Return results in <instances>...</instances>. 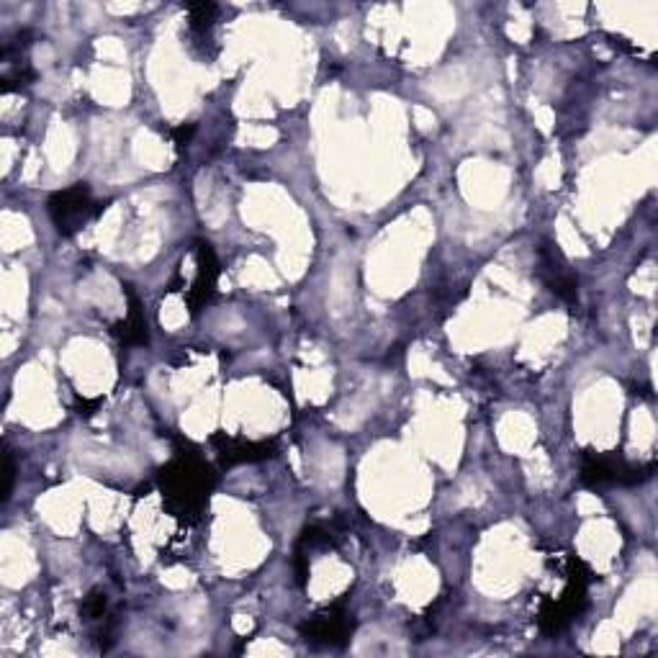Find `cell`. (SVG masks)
Segmentation results:
<instances>
[{
	"label": "cell",
	"instance_id": "cell-1",
	"mask_svg": "<svg viewBox=\"0 0 658 658\" xmlns=\"http://www.w3.org/2000/svg\"><path fill=\"white\" fill-rule=\"evenodd\" d=\"M216 486V473L196 453H175L160 471L162 499L175 517L196 522Z\"/></svg>",
	"mask_w": 658,
	"mask_h": 658
},
{
	"label": "cell",
	"instance_id": "cell-2",
	"mask_svg": "<svg viewBox=\"0 0 658 658\" xmlns=\"http://www.w3.org/2000/svg\"><path fill=\"white\" fill-rule=\"evenodd\" d=\"M47 209L57 232H60L62 237H72V234L83 229V224L88 222V219H93L103 206L93 201L90 188L85 186V183H75V186L65 188V191L52 193Z\"/></svg>",
	"mask_w": 658,
	"mask_h": 658
},
{
	"label": "cell",
	"instance_id": "cell-3",
	"mask_svg": "<svg viewBox=\"0 0 658 658\" xmlns=\"http://www.w3.org/2000/svg\"><path fill=\"white\" fill-rule=\"evenodd\" d=\"M587 584H589L587 576L576 574L574 569L569 574V584H566V589L561 592V597H558L556 602H543L538 617L543 633L548 635L561 633L574 617L581 615V610L587 605Z\"/></svg>",
	"mask_w": 658,
	"mask_h": 658
},
{
	"label": "cell",
	"instance_id": "cell-4",
	"mask_svg": "<svg viewBox=\"0 0 658 658\" xmlns=\"http://www.w3.org/2000/svg\"><path fill=\"white\" fill-rule=\"evenodd\" d=\"M653 468H641V466H630L625 461H615V458H602V455H592L584 461L581 466V481L592 489H599V486H610V484H620V486H633L641 484L651 476Z\"/></svg>",
	"mask_w": 658,
	"mask_h": 658
},
{
	"label": "cell",
	"instance_id": "cell-5",
	"mask_svg": "<svg viewBox=\"0 0 658 658\" xmlns=\"http://www.w3.org/2000/svg\"><path fill=\"white\" fill-rule=\"evenodd\" d=\"M353 633V617L347 615L342 605L329 607V610L314 615L309 623L301 625V635L306 643L312 646H327V648H342Z\"/></svg>",
	"mask_w": 658,
	"mask_h": 658
},
{
	"label": "cell",
	"instance_id": "cell-6",
	"mask_svg": "<svg viewBox=\"0 0 658 658\" xmlns=\"http://www.w3.org/2000/svg\"><path fill=\"white\" fill-rule=\"evenodd\" d=\"M196 265V281L191 283V291H188V304H191L193 314L214 299L216 281H219V260H216L209 242H198Z\"/></svg>",
	"mask_w": 658,
	"mask_h": 658
},
{
	"label": "cell",
	"instance_id": "cell-7",
	"mask_svg": "<svg viewBox=\"0 0 658 658\" xmlns=\"http://www.w3.org/2000/svg\"><path fill=\"white\" fill-rule=\"evenodd\" d=\"M214 445L219 448V455L227 466H237V463H255L273 458V445L270 443H252V440H234V437L214 435Z\"/></svg>",
	"mask_w": 658,
	"mask_h": 658
},
{
	"label": "cell",
	"instance_id": "cell-8",
	"mask_svg": "<svg viewBox=\"0 0 658 658\" xmlns=\"http://www.w3.org/2000/svg\"><path fill=\"white\" fill-rule=\"evenodd\" d=\"M114 335H119L124 345H144L147 342V322H144V314L134 296H129V317L116 324Z\"/></svg>",
	"mask_w": 658,
	"mask_h": 658
},
{
	"label": "cell",
	"instance_id": "cell-9",
	"mask_svg": "<svg viewBox=\"0 0 658 658\" xmlns=\"http://www.w3.org/2000/svg\"><path fill=\"white\" fill-rule=\"evenodd\" d=\"M216 16H219V6H214V3H191L188 6V26H191L193 36L206 39L214 29Z\"/></svg>",
	"mask_w": 658,
	"mask_h": 658
},
{
	"label": "cell",
	"instance_id": "cell-10",
	"mask_svg": "<svg viewBox=\"0 0 658 658\" xmlns=\"http://www.w3.org/2000/svg\"><path fill=\"white\" fill-rule=\"evenodd\" d=\"M31 80H34V70H29L26 65L13 67L11 72H6V75H3V93H11V90H18V88H26Z\"/></svg>",
	"mask_w": 658,
	"mask_h": 658
},
{
	"label": "cell",
	"instance_id": "cell-11",
	"mask_svg": "<svg viewBox=\"0 0 658 658\" xmlns=\"http://www.w3.org/2000/svg\"><path fill=\"white\" fill-rule=\"evenodd\" d=\"M103 610H106V594L93 589L83 602V615L88 617V620H96V617L103 615Z\"/></svg>",
	"mask_w": 658,
	"mask_h": 658
},
{
	"label": "cell",
	"instance_id": "cell-12",
	"mask_svg": "<svg viewBox=\"0 0 658 658\" xmlns=\"http://www.w3.org/2000/svg\"><path fill=\"white\" fill-rule=\"evenodd\" d=\"M13 476H16V466H13V455L11 450H6V486H3V502L11 497L13 491Z\"/></svg>",
	"mask_w": 658,
	"mask_h": 658
},
{
	"label": "cell",
	"instance_id": "cell-13",
	"mask_svg": "<svg viewBox=\"0 0 658 658\" xmlns=\"http://www.w3.org/2000/svg\"><path fill=\"white\" fill-rule=\"evenodd\" d=\"M191 134H193V126H178V129L173 132L175 144H178V147H183V144L188 142V137H191Z\"/></svg>",
	"mask_w": 658,
	"mask_h": 658
}]
</instances>
